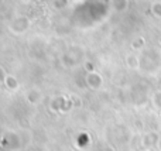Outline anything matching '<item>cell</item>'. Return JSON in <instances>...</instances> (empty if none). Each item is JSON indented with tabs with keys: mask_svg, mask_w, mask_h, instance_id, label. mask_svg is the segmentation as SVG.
<instances>
[{
	"mask_svg": "<svg viewBox=\"0 0 161 151\" xmlns=\"http://www.w3.org/2000/svg\"><path fill=\"white\" fill-rule=\"evenodd\" d=\"M153 11H154V14H156V16L161 17V4H160V3H156V4L153 6Z\"/></svg>",
	"mask_w": 161,
	"mask_h": 151,
	"instance_id": "6da1fadb",
	"label": "cell"
},
{
	"mask_svg": "<svg viewBox=\"0 0 161 151\" xmlns=\"http://www.w3.org/2000/svg\"><path fill=\"white\" fill-rule=\"evenodd\" d=\"M154 105H156L158 109H161V92H158L154 96Z\"/></svg>",
	"mask_w": 161,
	"mask_h": 151,
	"instance_id": "7a4b0ae2",
	"label": "cell"
}]
</instances>
